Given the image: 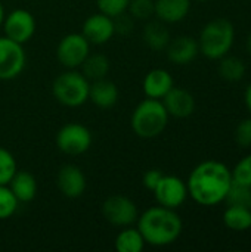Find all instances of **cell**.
I'll return each mask as SVG.
<instances>
[{
    "instance_id": "52a82bcc",
    "label": "cell",
    "mask_w": 251,
    "mask_h": 252,
    "mask_svg": "<svg viewBox=\"0 0 251 252\" xmlns=\"http://www.w3.org/2000/svg\"><path fill=\"white\" fill-rule=\"evenodd\" d=\"M90 53V43L81 32H71L61 38L56 47L58 62L68 68H78Z\"/></svg>"
},
{
    "instance_id": "9c48e42d",
    "label": "cell",
    "mask_w": 251,
    "mask_h": 252,
    "mask_svg": "<svg viewBox=\"0 0 251 252\" xmlns=\"http://www.w3.org/2000/svg\"><path fill=\"white\" fill-rule=\"evenodd\" d=\"M27 55L22 44L4 37H0V80L9 81L16 78L25 68Z\"/></svg>"
},
{
    "instance_id": "4dcf8cb0",
    "label": "cell",
    "mask_w": 251,
    "mask_h": 252,
    "mask_svg": "<svg viewBox=\"0 0 251 252\" xmlns=\"http://www.w3.org/2000/svg\"><path fill=\"white\" fill-rule=\"evenodd\" d=\"M235 142L241 148L251 146V118L243 120L235 128Z\"/></svg>"
},
{
    "instance_id": "2e32d148",
    "label": "cell",
    "mask_w": 251,
    "mask_h": 252,
    "mask_svg": "<svg viewBox=\"0 0 251 252\" xmlns=\"http://www.w3.org/2000/svg\"><path fill=\"white\" fill-rule=\"evenodd\" d=\"M173 86H175L173 77L170 75L169 71H166L163 68L151 69L145 75L143 83H142L145 96L151 97V99H160V100L172 90Z\"/></svg>"
},
{
    "instance_id": "7a4b0ae2",
    "label": "cell",
    "mask_w": 251,
    "mask_h": 252,
    "mask_svg": "<svg viewBox=\"0 0 251 252\" xmlns=\"http://www.w3.org/2000/svg\"><path fill=\"white\" fill-rule=\"evenodd\" d=\"M138 230L145 244L151 247H167L178 241L182 233V220L172 208L151 207L136 220Z\"/></svg>"
},
{
    "instance_id": "9a60e30c",
    "label": "cell",
    "mask_w": 251,
    "mask_h": 252,
    "mask_svg": "<svg viewBox=\"0 0 251 252\" xmlns=\"http://www.w3.org/2000/svg\"><path fill=\"white\" fill-rule=\"evenodd\" d=\"M166 50L170 62H173L175 65H188L197 58L200 52V46L194 37L180 35L170 40Z\"/></svg>"
},
{
    "instance_id": "603a6c76",
    "label": "cell",
    "mask_w": 251,
    "mask_h": 252,
    "mask_svg": "<svg viewBox=\"0 0 251 252\" xmlns=\"http://www.w3.org/2000/svg\"><path fill=\"white\" fill-rule=\"evenodd\" d=\"M145 247L143 236L141 232L130 226H127L124 230H121L114 241V248L117 252H141Z\"/></svg>"
},
{
    "instance_id": "44dd1931",
    "label": "cell",
    "mask_w": 251,
    "mask_h": 252,
    "mask_svg": "<svg viewBox=\"0 0 251 252\" xmlns=\"http://www.w3.org/2000/svg\"><path fill=\"white\" fill-rule=\"evenodd\" d=\"M80 66H81V74L89 81H95V80L105 78L108 75L111 63L109 59L102 53H89V56L84 59V62Z\"/></svg>"
},
{
    "instance_id": "e0dca14e",
    "label": "cell",
    "mask_w": 251,
    "mask_h": 252,
    "mask_svg": "<svg viewBox=\"0 0 251 252\" xmlns=\"http://www.w3.org/2000/svg\"><path fill=\"white\" fill-rule=\"evenodd\" d=\"M89 100L101 109L112 108L118 100V89L115 83L107 77L92 81L89 87Z\"/></svg>"
},
{
    "instance_id": "d6986e66",
    "label": "cell",
    "mask_w": 251,
    "mask_h": 252,
    "mask_svg": "<svg viewBox=\"0 0 251 252\" xmlns=\"http://www.w3.org/2000/svg\"><path fill=\"white\" fill-rule=\"evenodd\" d=\"M7 186L18 202H30L37 195V180L28 171H16Z\"/></svg>"
},
{
    "instance_id": "cb8c5ba5",
    "label": "cell",
    "mask_w": 251,
    "mask_h": 252,
    "mask_svg": "<svg viewBox=\"0 0 251 252\" xmlns=\"http://www.w3.org/2000/svg\"><path fill=\"white\" fill-rule=\"evenodd\" d=\"M220 65H219V74L223 80L226 81H240L244 74H246V65L240 58L235 56H223L220 58Z\"/></svg>"
},
{
    "instance_id": "f546056e",
    "label": "cell",
    "mask_w": 251,
    "mask_h": 252,
    "mask_svg": "<svg viewBox=\"0 0 251 252\" xmlns=\"http://www.w3.org/2000/svg\"><path fill=\"white\" fill-rule=\"evenodd\" d=\"M232 179L235 182L251 186V154L243 158L232 170Z\"/></svg>"
},
{
    "instance_id": "1f68e13d",
    "label": "cell",
    "mask_w": 251,
    "mask_h": 252,
    "mask_svg": "<svg viewBox=\"0 0 251 252\" xmlns=\"http://www.w3.org/2000/svg\"><path fill=\"white\" fill-rule=\"evenodd\" d=\"M114 21V30H115V34H120V35H127L133 31V18L130 16V13L127 15L126 12L112 18Z\"/></svg>"
},
{
    "instance_id": "484cf974",
    "label": "cell",
    "mask_w": 251,
    "mask_h": 252,
    "mask_svg": "<svg viewBox=\"0 0 251 252\" xmlns=\"http://www.w3.org/2000/svg\"><path fill=\"white\" fill-rule=\"evenodd\" d=\"M19 207L18 199L7 185H0V220L10 219Z\"/></svg>"
},
{
    "instance_id": "e575fe53",
    "label": "cell",
    "mask_w": 251,
    "mask_h": 252,
    "mask_svg": "<svg viewBox=\"0 0 251 252\" xmlns=\"http://www.w3.org/2000/svg\"><path fill=\"white\" fill-rule=\"evenodd\" d=\"M4 16H6L4 7H3V4H1V1H0V27H1V24H3V21H4Z\"/></svg>"
},
{
    "instance_id": "ac0fdd59",
    "label": "cell",
    "mask_w": 251,
    "mask_h": 252,
    "mask_svg": "<svg viewBox=\"0 0 251 252\" xmlns=\"http://www.w3.org/2000/svg\"><path fill=\"white\" fill-rule=\"evenodd\" d=\"M191 0H155V15L166 24H176L186 18Z\"/></svg>"
},
{
    "instance_id": "d4e9b609",
    "label": "cell",
    "mask_w": 251,
    "mask_h": 252,
    "mask_svg": "<svg viewBox=\"0 0 251 252\" xmlns=\"http://www.w3.org/2000/svg\"><path fill=\"white\" fill-rule=\"evenodd\" d=\"M225 202L228 205H238V207H251V186L235 182L229 186V190L225 196Z\"/></svg>"
},
{
    "instance_id": "8fae6325",
    "label": "cell",
    "mask_w": 251,
    "mask_h": 252,
    "mask_svg": "<svg viewBox=\"0 0 251 252\" xmlns=\"http://www.w3.org/2000/svg\"><path fill=\"white\" fill-rule=\"evenodd\" d=\"M158 205L176 210L188 198L186 183L176 176H164L160 179L158 185L152 190Z\"/></svg>"
},
{
    "instance_id": "5bb4252c",
    "label": "cell",
    "mask_w": 251,
    "mask_h": 252,
    "mask_svg": "<svg viewBox=\"0 0 251 252\" xmlns=\"http://www.w3.org/2000/svg\"><path fill=\"white\" fill-rule=\"evenodd\" d=\"M169 115L175 118H188L195 111L194 96L180 87H172V90L161 99Z\"/></svg>"
},
{
    "instance_id": "d6a6232c",
    "label": "cell",
    "mask_w": 251,
    "mask_h": 252,
    "mask_svg": "<svg viewBox=\"0 0 251 252\" xmlns=\"http://www.w3.org/2000/svg\"><path fill=\"white\" fill-rule=\"evenodd\" d=\"M163 177V173L160 171V170H148L145 174H143V179H142V183H143V186L148 189V190H154L155 189V186L158 185V182H160V179Z\"/></svg>"
},
{
    "instance_id": "74e56055",
    "label": "cell",
    "mask_w": 251,
    "mask_h": 252,
    "mask_svg": "<svg viewBox=\"0 0 251 252\" xmlns=\"http://www.w3.org/2000/svg\"><path fill=\"white\" fill-rule=\"evenodd\" d=\"M250 208H251V207H250Z\"/></svg>"
},
{
    "instance_id": "30bf717a",
    "label": "cell",
    "mask_w": 251,
    "mask_h": 252,
    "mask_svg": "<svg viewBox=\"0 0 251 252\" xmlns=\"http://www.w3.org/2000/svg\"><path fill=\"white\" fill-rule=\"evenodd\" d=\"M1 27L7 38L24 44L36 32V19L31 12L25 9H15L4 16Z\"/></svg>"
},
{
    "instance_id": "277c9868",
    "label": "cell",
    "mask_w": 251,
    "mask_h": 252,
    "mask_svg": "<svg viewBox=\"0 0 251 252\" xmlns=\"http://www.w3.org/2000/svg\"><path fill=\"white\" fill-rule=\"evenodd\" d=\"M235 30L231 21L217 18L210 21L201 31L198 46L200 52L209 59H220L234 46Z\"/></svg>"
},
{
    "instance_id": "5b68a950",
    "label": "cell",
    "mask_w": 251,
    "mask_h": 252,
    "mask_svg": "<svg viewBox=\"0 0 251 252\" xmlns=\"http://www.w3.org/2000/svg\"><path fill=\"white\" fill-rule=\"evenodd\" d=\"M89 87L90 83L81 72L70 69L55 78L52 84V92L55 99L61 105L77 108L89 100Z\"/></svg>"
},
{
    "instance_id": "ba28073f",
    "label": "cell",
    "mask_w": 251,
    "mask_h": 252,
    "mask_svg": "<svg viewBox=\"0 0 251 252\" xmlns=\"http://www.w3.org/2000/svg\"><path fill=\"white\" fill-rule=\"evenodd\" d=\"M104 219L117 227H127L136 223L139 213L136 204L123 195H112L107 198L102 204Z\"/></svg>"
},
{
    "instance_id": "d590c367",
    "label": "cell",
    "mask_w": 251,
    "mask_h": 252,
    "mask_svg": "<svg viewBox=\"0 0 251 252\" xmlns=\"http://www.w3.org/2000/svg\"><path fill=\"white\" fill-rule=\"evenodd\" d=\"M247 50H249V53L251 55V32L250 35H249V38H247Z\"/></svg>"
},
{
    "instance_id": "7c38bea8",
    "label": "cell",
    "mask_w": 251,
    "mask_h": 252,
    "mask_svg": "<svg viewBox=\"0 0 251 252\" xmlns=\"http://www.w3.org/2000/svg\"><path fill=\"white\" fill-rule=\"evenodd\" d=\"M81 34L87 38L90 44H96V46L105 44L115 34L114 21L111 16L104 15L101 12L93 13L83 22Z\"/></svg>"
},
{
    "instance_id": "3957f363",
    "label": "cell",
    "mask_w": 251,
    "mask_h": 252,
    "mask_svg": "<svg viewBox=\"0 0 251 252\" xmlns=\"http://www.w3.org/2000/svg\"><path fill=\"white\" fill-rule=\"evenodd\" d=\"M169 117L170 115L160 99L146 97L132 114V130L141 139H154L166 130Z\"/></svg>"
},
{
    "instance_id": "ffe728a7",
    "label": "cell",
    "mask_w": 251,
    "mask_h": 252,
    "mask_svg": "<svg viewBox=\"0 0 251 252\" xmlns=\"http://www.w3.org/2000/svg\"><path fill=\"white\" fill-rule=\"evenodd\" d=\"M143 41L145 44L155 52L164 50L170 43V32L166 28L163 21H151L143 28Z\"/></svg>"
},
{
    "instance_id": "8992f818",
    "label": "cell",
    "mask_w": 251,
    "mask_h": 252,
    "mask_svg": "<svg viewBox=\"0 0 251 252\" xmlns=\"http://www.w3.org/2000/svg\"><path fill=\"white\" fill-rule=\"evenodd\" d=\"M56 146L65 155H81L92 146V133L80 123H68L56 133Z\"/></svg>"
},
{
    "instance_id": "f1b7e54d",
    "label": "cell",
    "mask_w": 251,
    "mask_h": 252,
    "mask_svg": "<svg viewBox=\"0 0 251 252\" xmlns=\"http://www.w3.org/2000/svg\"><path fill=\"white\" fill-rule=\"evenodd\" d=\"M130 0H96L98 9L101 13L115 18L124 12H127Z\"/></svg>"
},
{
    "instance_id": "4fadbf2b",
    "label": "cell",
    "mask_w": 251,
    "mask_h": 252,
    "mask_svg": "<svg viewBox=\"0 0 251 252\" xmlns=\"http://www.w3.org/2000/svg\"><path fill=\"white\" fill-rule=\"evenodd\" d=\"M56 186L59 192L70 199L80 198L87 186L84 173L74 164H67L59 168L56 176Z\"/></svg>"
},
{
    "instance_id": "836d02e7",
    "label": "cell",
    "mask_w": 251,
    "mask_h": 252,
    "mask_svg": "<svg viewBox=\"0 0 251 252\" xmlns=\"http://www.w3.org/2000/svg\"><path fill=\"white\" fill-rule=\"evenodd\" d=\"M246 105H247V108H249L251 114V83L250 86L247 87V90H246Z\"/></svg>"
},
{
    "instance_id": "4316f807",
    "label": "cell",
    "mask_w": 251,
    "mask_h": 252,
    "mask_svg": "<svg viewBox=\"0 0 251 252\" xmlns=\"http://www.w3.org/2000/svg\"><path fill=\"white\" fill-rule=\"evenodd\" d=\"M130 16L139 21H148L155 15V1L154 0H130L127 7Z\"/></svg>"
},
{
    "instance_id": "8d00e7d4",
    "label": "cell",
    "mask_w": 251,
    "mask_h": 252,
    "mask_svg": "<svg viewBox=\"0 0 251 252\" xmlns=\"http://www.w3.org/2000/svg\"><path fill=\"white\" fill-rule=\"evenodd\" d=\"M197 1H206V0H197Z\"/></svg>"
},
{
    "instance_id": "6da1fadb",
    "label": "cell",
    "mask_w": 251,
    "mask_h": 252,
    "mask_svg": "<svg viewBox=\"0 0 251 252\" xmlns=\"http://www.w3.org/2000/svg\"><path fill=\"white\" fill-rule=\"evenodd\" d=\"M232 183V171L219 161H204L189 174L188 195L200 205L213 207L225 201Z\"/></svg>"
},
{
    "instance_id": "83f0119b",
    "label": "cell",
    "mask_w": 251,
    "mask_h": 252,
    "mask_svg": "<svg viewBox=\"0 0 251 252\" xmlns=\"http://www.w3.org/2000/svg\"><path fill=\"white\" fill-rule=\"evenodd\" d=\"M18 171L15 157L4 148H0V185H9L13 174Z\"/></svg>"
},
{
    "instance_id": "7402d4cb",
    "label": "cell",
    "mask_w": 251,
    "mask_h": 252,
    "mask_svg": "<svg viewBox=\"0 0 251 252\" xmlns=\"http://www.w3.org/2000/svg\"><path fill=\"white\" fill-rule=\"evenodd\" d=\"M223 223L228 229L234 232H244L251 227V208L228 205L223 214Z\"/></svg>"
}]
</instances>
